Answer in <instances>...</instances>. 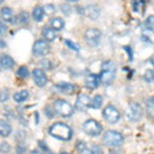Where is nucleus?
Returning a JSON list of instances; mask_svg holds the SVG:
<instances>
[{
	"mask_svg": "<svg viewBox=\"0 0 154 154\" xmlns=\"http://www.w3.org/2000/svg\"><path fill=\"white\" fill-rule=\"evenodd\" d=\"M145 26L148 30H154V16H149L146 19Z\"/></svg>",
	"mask_w": 154,
	"mask_h": 154,
	"instance_id": "cd10ccee",
	"label": "nucleus"
},
{
	"mask_svg": "<svg viewBox=\"0 0 154 154\" xmlns=\"http://www.w3.org/2000/svg\"><path fill=\"white\" fill-rule=\"evenodd\" d=\"M49 51V45L45 40H37L33 45V54L35 56H45Z\"/></svg>",
	"mask_w": 154,
	"mask_h": 154,
	"instance_id": "1a4fd4ad",
	"label": "nucleus"
},
{
	"mask_svg": "<svg viewBox=\"0 0 154 154\" xmlns=\"http://www.w3.org/2000/svg\"><path fill=\"white\" fill-rule=\"evenodd\" d=\"M102 103H103V99H102V96L96 95L93 98V100L91 101L89 107H91L93 109H99L102 106Z\"/></svg>",
	"mask_w": 154,
	"mask_h": 154,
	"instance_id": "5701e85b",
	"label": "nucleus"
},
{
	"mask_svg": "<svg viewBox=\"0 0 154 154\" xmlns=\"http://www.w3.org/2000/svg\"><path fill=\"white\" fill-rule=\"evenodd\" d=\"M82 128L84 133L91 137L99 136L102 133V131H103L102 125L97 120H95V119H88V120H86L83 123Z\"/></svg>",
	"mask_w": 154,
	"mask_h": 154,
	"instance_id": "423d86ee",
	"label": "nucleus"
},
{
	"mask_svg": "<svg viewBox=\"0 0 154 154\" xmlns=\"http://www.w3.org/2000/svg\"><path fill=\"white\" fill-rule=\"evenodd\" d=\"M28 97H29L28 91H20L14 95V100L17 103H23V102H25L28 99Z\"/></svg>",
	"mask_w": 154,
	"mask_h": 154,
	"instance_id": "6ab92c4d",
	"label": "nucleus"
},
{
	"mask_svg": "<svg viewBox=\"0 0 154 154\" xmlns=\"http://www.w3.org/2000/svg\"><path fill=\"white\" fill-rule=\"evenodd\" d=\"M143 116V109L140 104L136 103V102H131L130 103L128 110H126V118L130 121L136 122L139 121Z\"/></svg>",
	"mask_w": 154,
	"mask_h": 154,
	"instance_id": "39448f33",
	"label": "nucleus"
},
{
	"mask_svg": "<svg viewBox=\"0 0 154 154\" xmlns=\"http://www.w3.org/2000/svg\"><path fill=\"white\" fill-rule=\"evenodd\" d=\"M77 153L78 154H91V150H89L84 143L80 142L78 145H77Z\"/></svg>",
	"mask_w": 154,
	"mask_h": 154,
	"instance_id": "b1692460",
	"label": "nucleus"
},
{
	"mask_svg": "<svg viewBox=\"0 0 154 154\" xmlns=\"http://www.w3.org/2000/svg\"><path fill=\"white\" fill-rule=\"evenodd\" d=\"M43 11H44V14H51L54 12V6L53 4H46V5L43 7Z\"/></svg>",
	"mask_w": 154,
	"mask_h": 154,
	"instance_id": "2f4dec72",
	"label": "nucleus"
},
{
	"mask_svg": "<svg viewBox=\"0 0 154 154\" xmlns=\"http://www.w3.org/2000/svg\"><path fill=\"white\" fill-rule=\"evenodd\" d=\"M146 111L151 118H154V97H150L146 101Z\"/></svg>",
	"mask_w": 154,
	"mask_h": 154,
	"instance_id": "4be33fe9",
	"label": "nucleus"
},
{
	"mask_svg": "<svg viewBox=\"0 0 154 154\" xmlns=\"http://www.w3.org/2000/svg\"><path fill=\"white\" fill-rule=\"evenodd\" d=\"M31 154H42V153H40L39 151H33V152H32Z\"/></svg>",
	"mask_w": 154,
	"mask_h": 154,
	"instance_id": "ea45409f",
	"label": "nucleus"
},
{
	"mask_svg": "<svg viewBox=\"0 0 154 154\" xmlns=\"http://www.w3.org/2000/svg\"><path fill=\"white\" fill-rule=\"evenodd\" d=\"M123 49L126 51V54H128V60L131 62L134 60V54H133V49H131V46H128V45H126V46H123Z\"/></svg>",
	"mask_w": 154,
	"mask_h": 154,
	"instance_id": "473e14b6",
	"label": "nucleus"
},
{
	"mask_svg": "<svg viewBox=\"0 0 154 154\" xmlns=\"http://www.w3.org/2000/svg\"><path fill=\"white\" fill-rule=\"evenodd\" d=\"M33 79L35 84L39 88H43L48 83V77L41 69H35L33 71Z\"/></svg>",
	"mask_w": 154,
	"mask_h": 154,
	"instance_id": "9b49d317",
	"label": "nucleus"
},
{
	"mask_svg": "<svg viewBox=\"0 0 154 154\" xmlns=\"http://www.w3.org/2000/svg\"><path fill=\"white\" fill-rule=\"evenodd\" d=\"M103 143L108 147H118L123 143V137L116 131H107L103 136Z\"/></svg>",
	"mask_w": 154,
	"mask_h": 154,
	"instance_id": "7ed1b4c3",
	"label": "nucleus"
},
{
	"mask_svg": "<svg viewBox=\"0 0 154 154\" xmlns=\"http://www.w3.org/2000/svg\"><path fill=\"white\" fill-rule=\"evenodd\" d=\"M84 37H85V40L88 42V44H89V45H91V46H97L100 43L101 31L96 28H91V29L86 30Z\"/></svg>",
	"mask_w": 154,
	"mask_h": 154,
	"instance_id": "6e6552de",
	"label": "nucleus"
},
{
	"mask_svg": "<svg viewBox=\"0 0 154 154\" xmlns=\"http://www.w3.org/2000/svg\"><path fill=\"white\" fill-rule=\"evenodd\" d=\"M83 12H84V14H85V16H88L89 19L96 20L99 17V14H100V9H99L98 6L91 4V5L86 6L85 9L83 11Z\"/></svg>",
	"mask_w": 154,
	"mask_h": 154,
	"instance_id": "4468645a",
	"label": "nucleus"
},
{
	"mask_svg": "<svg viewBox=\"0 0 154 154\" xmlns=\"http://www.w3.org/2000/svg\"><path fill=\"white\" fill-rule=\"evenodd\" d=\"M43 14H44V11L42 6H36L33 9V12H32V17H33V19L36 22H41L42 19H43Z\"/></svg>",
	"mask_w": 154,
	"mask_h": 154,
	"instance_id": "412c9836",
	"label": "nucleus"
},
{
	"mask_svg": "<svg viewBox=\"0 0 154 154\" xmlns=\"http://www.w3.org/2000/svg\"><path fill=\"white\" fill-rule=\"evenodd\" d=\"M89 104H91V98L85 94H80L77 97L75 108L78 111H85L89 107Z\"/></svg>",
	"mask_w": 154,
	"mask_h": 154,
	"instance_id": "9d476101",
	"label": "nucleus"
},
{
	"mask_svg": "<svg viewBox=\"0 0 154 154\" xmlns=\"http://www.w3.org/2000/svg\"><path fill=\"white\" fill-rule=\"evenodd\" d=\"M9 148H11V147H9V145L6 142H3L1 145H0V151H2V152H4V153L8 152Z\"/></svg>",
	"mask_w": 154,
	"mask_h": 154,
	"instance_id": "c9c22d12",
	"label": "nucleus"
},
{
	"mask_svg": "<svg viewBox=\"0 0 154 154\" xmlns=\"http://www.w3.org/2000/svg\"><path fill=\"white\" fill-rule=\"evenodd\" d=\"M91 154H103V151H102L100 146L94 145L93 149H91Z\"/></svg>",
	"mask_w": 154,
	"mask_h": 154,
	"instance_id": "f704fd0d",
	"label": "nucleus"
},
{
	"mask_svg": "<svg viewBox=\"0 0 154 154\" xmlns=\"http://www.w3.org/2000/svg\"><path fill=\"white\" fill-rule=\"evenodd\" d=\"M99 83H100V78H99V75H97V74L91 73L85 77V85L89 89L97 88Z\"/></svg>",
	"mask_w": 154,
	"mask_h": 154,
	"instance_id": "f8f14e48",
	"label": "nucleus"
},
{
	"mask_svg": "<svg viewBox=\"0 0 154 154\" xmlns=\"http://www.w3.org/2000/svg\"><path fill=\"white\" fill-rule=\"evenodd\" d=\"M29 75V71H28V69H27V67L26 66H22V67H20V69L18 70V76L20 77L21 79H25V78H27Z\"/></svg>",
	"mask_w": 154,
	"mask_h": 154,
	"instance_id": "393cba45",
	"label": "nucleus"
},
{
	"mask_svg": "<svg viewBox=\"0 0 154 154\" xmlns=\"http://www.w3.org/2000/svg\"><path fill=\"white\" fill-rule=\"evenodd\" d=\"M49 134L54 138L61 141H68L72 138V130L69 125L63 122H56L49 128Z\"/></svg>",
	"mask_w": 154,
	"mask_h": 154,
	"instance_id": "f257e3e1",
	"label": "nucleus"
},
{
	"mask_svg": "<svg viewBox=\"0 0 154 154\" xmlns=\"http://www.w3.org/2000/svg\"><path fill=\"white\" fill-rule=\"evenodd\" d=\"M8 98H9V91H7V89H2V91H0V102L4 103V102H6L8 100Z\"/></svg>",
	"mask_w": 154,
	"mask_h": 154,
	"instance_id": "c756f323",
	"label": "nucleus"
},
{
	"mask_svg": "<svg viewBox=\"0 0 154 154\" xmlns=\"http://www.w3.org/2000/svg\"><path fill=\"white\" fill-rule=\"evenodd\" d=\"M38 145L41 147V149H42V151H43V152H45V153H51V151L48 150V146L45 145V143H44L43 141H40V142L38 143Z\"/></svg>",
	"mask_w": 154,
	"mask_h": 154,
	"instance_id": "e433bc0d",
	"label": "nucleus"
},
{
	"mask_svg": "<svg viewBox=\"0 0 154 154\" xmlns=\"http://www.w3.org/2000/svg\"><path fill=\"white\" fill-rule=\"evenodd\" d=\"M0 14H1V17L4 21L6 22L14 21V12H12V11L9 7H3L1 9V11H0Z\"/></svg>",
	"mask_w": 154,
	"mask_h": 154,
	"instance_id": "a211bd4d",
	"label": "nucleus"
},
{
	"mask_svg": "<svg viewBox=\"0 0 154 154\" xmlns=\"http://www.w3.org/2000/svg\"><path fill=\"white\" fill-rule=\"evenodd\" d=\"M0 64L3 68L5 69H8V68H11L14 66V60L11 59V57H9L8 54H2L0 57Z\"/></svg>",
	"mask_w": 154,
	"mask_h": 154,
	"instance_id": "f3484780",
	"label": "nucleus"
},
{
	"mask_svg": "<svg viewBox=\"0 0 154 154\" xmlns=\"http://www.w3.org/2000/svg\"><path fill=\"white\" fill-rule=\"evenodd\" d=\"M49 111L48 110V108L45 109V112H46V115H48V117L49 118H53L54 116V113H56V111H54V109H51V107H48Z\"/></svg>",
	"mask_w": 154,
	"mask_h": 154,
	"instance_id": "4c0bfd02",
	"label": "nucleus"
},
{
	"mask_svg": "<svg viewBox=\"0 0 154 154\" xmlns=\"http://www.w3.org/2000/svg\"><path fill=\"white\" fill-rule=\"evenodd\" d=\"M20 20V22H21L22 24H27L28 23V21H29V16H28V14L27 12H21L20 14V16H19V18Z\"/></svg>",
	"mask_w": 154,
	"mask_h": 154,
	"instance_id": "7c9ffc66",
	"label": "nucleus"
},
{
	"mask_svg": "<svg viewBox=\"0 0 154 154\" xmlns=\"http://www.w3.org/2000/svg\"><path fill=\"white\" fill-rule=\"evenodd\" d=\"M60 154H69V153H67V152H61Z\"/></svg>",
	"mask_w": 154,
	"mask_h": 154,
	"instance_id": "a19ab883",
	"label": "nucleus"
},
{
	"mask_svg": "<svg viewBox=\"0 0 154 154\" xmlns=\"http://www.w3.org/2000/svg\"><path fill=\"white\" fill-rule=\"evenodd\" d=\"M65 44L67 46H68L69 48H71L72 51H76V53H78L79 51V46L77 45L76 43H74V42H72L71 40H69V39H65Z\"/></svg>",
	"mask_w": 154,
	"mask_h": 154,
	"instance_id": "c85d7f7f",
	"label": "nucleus"
},
{
	"mask_svg": "<svg viewBox=\"0 0 154 154\" xmlns=\"http://www.w3.org/2000/svg\"><path fill=\"white\" fill-rule=\"evenodd\" d=\"M51 26L54 30L60 31V30H62L64 28V26H65V22H64V20L61 19V18H54L51 21Z\"/></svg>",
	"mask_w": 154,
	"mask_h": 154,
	"instance_id": "aec40b11",
	"label": "nucleus"
},
{
	"mask_svg": "<svg viewBox=\"0 0 154 154\" xmlns=\"http://www.w3.org/2000/svg\"><path fill=\"white\" fill-rule=\"evenodd\" d=\"M54 109L56 113H58L63 117H70L74 112L72 105L65 100H57L54 103Z\"/></svg>",
	"mask_w": 154,
	"mask_h": 154,
	"instance_id": "20e7f679",
	"label": "nucleus"
},
{
	"mask_svg": "<svg viewBox=\"0 0 154 154\" xmlns=\"http://www.w3.org/2000/svg\"><path fill=\"white\" fill-rule=\"evenodd\" d=\"M42 35H43L44 39L48 42L54 41L57 37L56 32H54V30L51 27H44L43 30H42Z\"/></svg>",
	"mask_w": 154,
	"mask_h": 154,
	"instance_id": "dca6fc26",
	"label": "nucleus"
},
{
	"mask_svg": "<svg viewBox=\"0 0 154 154\" xmlns=\"http://www.w3.org/2000/svg\"><path fill=\"white\" fill-rule=\"evenodd\" d=\"M56 88H58V91L62 94L65 95H71L75 91V85H73L72 83L69 82H60L56 85Z\"/></svg>",
	"mask_w": 154,
	"mask_h": 154,
	"instance_id": "ddd939ff",
	"label": "nucleus"
},
{
	"mask_svg": "<svg viewBox=\"0 0 154 154\" xmlns=\"http://www.w3.org/2000/svg\"><path fill=\"white\" fill-rule=\"evenodd\" d=\"M131 5H133L134 11L137 12H140L141 9H143L144 6H145V2L144 1H134L133 3H131Z\"/></svg>",
	"mask_w": 154,
	"mask_h": 154,
	"instance_id": "a878e982",
	"label": "nucleus"
},
{
	"mask_svg": "<svg viewBox=\"0 0 154 154\" xmlns=\"http://www.w3.org/2000/svg\"><path fill=\"white\" fill-rule=\"evenodd\" d=\"M5 32H6V27L0 22V37L3 36L5 34Z\"/></svg>",
	"mask_w": 154,
	"mask_h": 154,
	"instance_id": "58836bf2",
	"label": "nucleus"
},
{
	"mask_svg": "<svg viewBox=\"0 0 154 154\" xmlns=\"http://www.w3.org/2000/svg\"><path fill=\"white\" fill-rule=\"evenodd\" d=\"M103 117L109 123H116L120 118V113L113 105H108L103 110Z\"/></svg>",
	"mask_w": 154,
	"mask_h": 154,
	"instance_id": "0eeeda50",
	"label": "nucleus"
},
{
	"mask_svg": "<svg viewBox=\"0 0 154 154\" xmlns=\"http://www.w3.org/2000/svg\"><path fill=\"white\" fill-rule=\"evenodd\" d=\"M144 79H145L147 82H153L154 81V71L153 70H147L144 74Z\"/></svg>",
	"mask_w": 154,
	"mask_h": 154,
	"instance_id": "bb28decb",
	"label": "nucleus"
},
{
	"mask_svg": "<svg viewBox=\"0 0 154 154\" xmlns=\"http://www.w3.org/2000/svg\"><path fill=\"white\" fill-rule=\"evenodd\" d=\"M11 133V126L7 121L0 119V136L1 137H8Z\"/></svg>",
	"mask_w": 154,
	"mask_h": 154,
	"instance_id": "2eb2a0df",
	"label": "nucleus"
},
{
	"mask_svg": "<svg viewBox=\"0 0 154 154\" xmlns=\"http://www.w3.org/2000/svg\"><path fill=\"white\" fill-rule=\"evenodd\" d=\"M61 8H62V11H63V14H69L71 12V7L69 4H62L61 5Z\"/></svg>",
	"mask_w": 154,
	"mask_h": 154,
	"instance_id": "72a5a7b5",
	"label": "nucleus"
},
{
	"mask_svg": "<svg viewBox=\"0 0 154 154\" xmlns=\"http://www.w3.org/2000/svg\"><path fill=\"white\" fill-rule=\"evenodd\" d=\"M115 72H116V66L112 61H106L103 63L102 66V71L99 75L100 82H102L105 85H109L112 83V81L115 78Z\"/></svg>",
	"mask_w": 154,
	"mask_h": 154,
	"instance_id": "f03ea898",
	"label": "nucleus"
}]
</instances>
